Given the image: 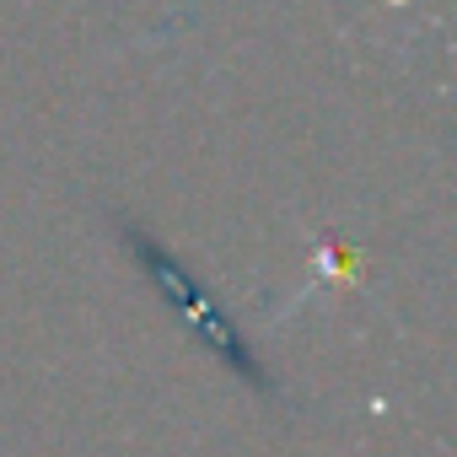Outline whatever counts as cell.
Listing matches in <instances>:
<instances>
[{
    "mask_svg": "<svg viewBox=\"0 0 457 457\" xmlns=\"http://www.w3.org/2000/svg\"><path fill=\"white\" fill-rule=\"evenodd\" d=\"M124 232H129V248H135V259L145 264V275H151V280L172 296V307L194 323V334H204V339H210L226 361H232V366H237V377H248L253 387H270V382H264V371H259V361L248 355L243 334H237L232 323H226V312H220V307H215V302H210V296H204V291H199V286H194V280H188V275H183V270L162 253V248H156V237H145L140 226H124Z\"/></svg>",
    "mask_w": 457,
    "mask_h": 457,
    "instance_id": "1",
    "label": "cell"
}]
</instances>
